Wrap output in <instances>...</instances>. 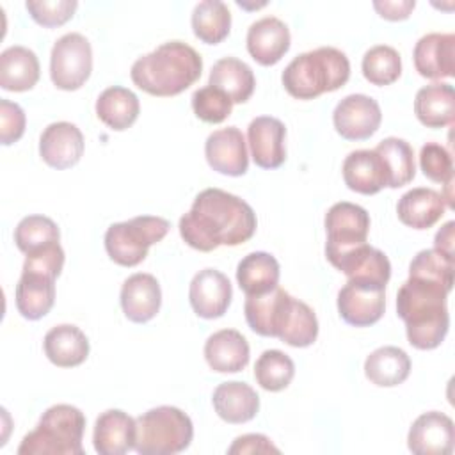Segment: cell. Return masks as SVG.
<instances>
[{
    "mask_svg": "<svg viewBox=\"0 0 455 455\" xmlns=\"http://www.w3.org/2000/svg\"><path fill=\"white\" fill-rule=\"evenodd\" d=\"M37 55L27 46H9L0 53V87L11 92L32 89L39 80Z\"/></svg>",
    "mask_w": 455,
    "mask_h": 455,
    "instance_id": "cell-27",
    "label": "cell"
},
{
    "mask_svg": "<svg viewBox=\"0 0 455 455\" xmlns=\"http://www.w3.org/2000/svg\"><path fill=\"white\" fill-rule=\"evenodd\" d=\"M169 228V220L156 215H139L116 222L105 233L107 254L121 267H135L146 259L153 243L164 240Z\"/></svg>",
    "mask_w": 455,
    "mask_h": 455,
    "instance_id": "cell-7",
    "label": "cell"
},
{
    "mask_svg": "<svg viewBox=\"0 0 455 455\" xmlns=\"http://www.w3.org/2000/svg\"><path fill=\"white\" fill-rule=\"evenodd\" d=\"M291 300L293 297L279 286L263 295H249L243 304L249 327L259 336L279 338Z\"/></svg>",
    "mask_w": 455,
    "mask_h": 455,
    "instance_id": "cell-16",
    "label": "cell"
},
{
    "mask_svg": "<svg viewBox=\"0 0 455 455\" xmlns=\"http://www.w3.org/2000/svg\"><path fill=\"white\" fill-rule=\"evenodd\" d=\"M290 50V28L275 16L254 21L247 30V52L261 66L277 64Z\"/></svg>",
    "mask_w": 455,
    "mask_h": 455,
    "instance_id": "cell-19",
    "label": "cell"
},
{
    "mask_svg": "<svg viewBox=\"0 0 455 455\" xmlns=\"http://www.w3.org/2000/svg\"><path fill=\"white\" fill-rule=\"evenodd\" d=\"M453 272H455L453 254H448L435 247L419 251L409 265V274L441 279L448 284H453Z\"/></svg>",
    "mask_w": 455,
    "mask_h": 455,
    "instance_id": "cell-42",
    "label": "cell"
},
{
    "mask_svg": "<svg viewBox=\"0 0 455 455\" xmlns=\"http://www.w3.org/2000/svg\"><path fill=\"white\" fill-rule=\"evenodd\" d=\"M85 430L84 412L69 403L52 405L43 412L36 428L28 432L20 446V455H82Z\"/></svg>",
    "mask_w": 455,
    "mask_h": 455,
    "instance_id": "cell-5",
    "label": "cell"
},
{
    "mask_svg": "<svg viewBox=\"0 0 455 455\" xmlns=\"http://www.w3.org/2000/svg\"><path fill=\"white\" fill-rule=\"evenodd\" d=\"M64 267V251L59 242L46 243L43 247H37L25 256L23 272H34L43 274L48 277L57 279L60 270Z\"/></svg>",
    "mask_w": 455,
    "mask_h": 455,
    "instance_id": "cell-45",
    "label": "cell"
},
{
    "mask_svg": "<svg viewBox=\"0 0 455 455\" xmlns=\"http://www.w3.org/2000/svg\"><path fill=\"white\" fill-rule=\"evenodd\" d=\"M60 240V231L57 224L44 215L23 217L14 229V243L21 252H30L52 242Z\"/></svg>",
    "mask_w": 455,
    "mask_h": 455,
    "instance_id": "cell-40",
    "label": "cell"
},
{
    "mask_svg": "<svg viewBox=\"0 0 455 455\" xmlns=\"http://www.w3.org/2000/svg\"><path fill=\"white\" fill-rule=\"evenodd\" d=\"M27 117L23 108L9 100H0V142L11 146L18 142L25 132Z\"/></svg>",
    "mask_w": 455,
    "mask_h": 455,
    "instance_id": "cell-46",
    "label": "cell"
},
{
    "mask_svg": "<svg viewBox=\"0 0 455 455\" xmlns=\"http://www.w3.org/2000/svg\"><path fill=\"white\" fill-rule=\"evenodd\" d=\"M162 304V290L155 275L137 272L121 286V307L128 320L146 323L156 316Z\"/></svg>",
    "mask_w": 455,
    "mask_h": 455,
    "instance_id": "cell-20",
    "label": "cell"
},
{
    "mask_svg": "<svg viewBox=\"0 0 455 455\" xmlns=\"http://www.w3.org/2000/svg\"><path fill=\"white\" fill-rule=\"evenodd\" d=\"M192 30L206 44L224 41L231 28V12L220 0H203L192 11Z\"/></svg>",
    "mask_w": 455,
    "mask_h": 455,
    "instance_id": "cell-36",
    "label": "cell"
},
{
    "mask_svg": "<svg viewBox=\"0 0 455 455\" xmlns=\"http://www.w3.org/2000/svg\"><path fill=\"white\" fill-rule=\"evenodd\" d=\"M135 419L121 409H108L96 418L92 443L100 455H123L135 448Z\"/></svg>",
    "mask_w": 455,
    "mask_h": 455,
    "instance_id": "cell-21",
    "label": "cell"
},
{
    "mask_svg": "<svg viewBox=\"0 0 455 455\" xmlns=\"http://www.w3.org/2000/svg\"><path fill=\"white\" fill-rule=\"evenodd\" d=\"M325 256L329 263H332L347 251L366 243L370 231V215L359 204L348 201L336 203L325 213Z\"/></svg>",
    "mask_w": 455,
    "mask_h": 455,
    "instance_id": "cell-9",
    "label": "cell"
},
{
    "mask_svg": "<svg viewBox=\"0 0 455 455\" xmlns=\"http://www.w3.org/2000/svg\"><path fill=\"white\" fill-rule=\"evenodd\" d=\"M210 85L226 92L233 103H245L254 92L256 78L243 60L222 57L212 66Z\"/></svg>",
    "mask_w": 455,
    "mask_h": 455,
    "instance_id": "cell-33",
    "label": "cell"
},
{
    "mask_svg": "<svg viewBox=\"0 0 455 455\" xmlns=\"http://www.w3.org/2000/svg\"><path fill=\"white\" fill-rule=\"evenodd\" d=\"M44 354L59 368H73L82 364L89 355L87 336L71 323H60L52 327L44 334Z\"/></svg>",
    "mask_w": 455,
    "mask_h": 455,
    "instance_id": "cell-26",
    "label": "cell"
},
{
    "mask_svg": "<svg viewBox=\"0 0 455 455\" xmlns=\"http://www.w3.org/2000/svg\"><path fill=\"white\" fill-rule=\"evenodd\" d=\"M350 76L348 57L332 46H320L297 55L283 71V85L297 100H313L332 92Z\"/></svg>",
    "mask_w": 455,
    "mask_h": 455,
    "instance_id": "cell-4",
    "label": "cell"
},
{
    "mask_svg": "<svg viewBox=\"0 0 455 455\" xmlns=\"http://www.w3.org/2000/svg\"><path fill=\"white\" fill-rule=\"evenodd\" d=\"M208 165L226 176H242L249 167V155L243 133L236 126L215 130L204 142Z\"/></svg>",
    "mask_w": 455,
    "mask_h": 455,
    "instance_id": "cell-14",
    "label": "cell"
},
{
    "mask_svg": "<svg viewBox=\"0 0 455 455\" xmlns=\"http://www.w3.org/2000/svg\"><path fill=\"white\" fill-rule=\"evenodd\" d=\"M386 309V284L368 279H348L338 291V313L354 327L377 323Z\"/></svg>",
    "mask_w": 455,
    "mask_h": 455,
    "instance_id": "cell-10",
    "label": "cell"
},
{
    "mask_svg": "<svg viewBox=\"0 0 455 455\" xmlns=\"http://www.w3.org/2000/svg\"><path fill=\"white\" fill-rule=\"evenodd\" d=\"M453 284L441 279L409 274L396 293V313L405 323L407 339L414 348L432 350L443 343L450 327L446 307Z\"/></svg>",
    "mask_w": 455,
    "mask_h": 455,
    "instance_id": "cell-2",
    "label": "cell"
},
{
    "mask_svg": "<svg viewBox=\"0 0 455 455\" xmlns=\"http://www.w3.org/2000/svg\"><path fill=\"white\" fill-rule=\"evenodd\" d=\"M345 185L359 194L371 196L387 187V172L375 149H357L343 162Z\"/></svg>",
    "mask_w": 455,
    "mask_h": 455,
    "instance_id": "cell-23",
    "label": "cell"
},
{
    "mask_svg": "<svg viewBox=\"0 0 455 455\" xmlns=\"http://www.w3.org/2000/svg\"><path fill=\"white\" fill-rule=\"evenodd\" d=\"M139 112L140 103L137 94L121 85H112L105 89L96 100L98 119L117 132L130 128L137 121Z\"/></svg>",
    "mask_w": 455,
    "mask_h": 455,
    "instance_id": "cell-32",
    "label": "cell"
},
{
    "mask_svg": "<svg viewBox=\"0 0 455 455\" xmlns=\"http://www.w3.org/2000/svg\"><path fill=\"white\" fill-rule=\"evenodd\" d=\"M249 343L236 329H220L204 343V359L213 371L236 373L249 363Z\"/></svg>",
    "mask_w": 455,
    "mask_h": 455,
    "instance_id": "cell-22",
    "label": "cell"
},
{
    "mask_svg": "<svg viewBox=\"0 0 455 455\" xmlns=\"http://www.w3.org/2000/svg\"><path fill=\"white\" fill-rule=\"evenodd\" d=\"M453 421L439 411L418 416L407 435V446L416 455H450L453 451Z\"/></svg>",
    "mask_w": 455,
    "mask_h": 455,
    "instance_id": "cell-13",
    "label": "cell"
},
{
    "mask_svg": "<svg viewBox=\"0 0 455 455\" xmlns=\"http://www.w3.org/2000/svg\"><path fill=\"white\" fill-rule=\"evenodd\" d=\"M203 71L201 55L183 41H167L139 57L130 69L132 82L151 96H176L196 84Z\"/></svg>",
    "mask_w": 455,
    "mask_h": 455,
    "instance_id": "cell-3",
    "label": "cell"
},
{
    "mask_svg": "<svg viewBox=\"0 0 455 455\" xmlns=\"http://www.w3.org/2000/svg\"><path fill=\"white\" fill-rule=\"evenodd\" d=\"M316 336L318 320L315 311L306 302L293 297L279 339L290 347L302 348L313 345L316 341Z\"/></svg>",
    "mask_w": 455,
    "mask_h": 455,
    "instance_id": "cell-37",
    "label": "cell"
},
{
    "mask_svg": "<svg viewBox=\"0 0 455 455\" xmlns=\"http://www.w3.org/2000/svg\"><path fill=\"white\" fill-rule=\"evenodd\" d=\"M39 155L53 169H69L84 155V135L68 121L48 124L39 137Z\"/></svg>",
    "mask_w": 455,
    "mask_h": 455,
    "instance_id": "cell-15",
    "label": "cell"
},
{
    "mask_svg": "<svg viewBox=\"0 0 455 455\" xmlns=\"http://www.w3.org/2000/svg\"><path fill=\"white\" fill-rule=\"evenodd\" d=\"M256 224L254 210L242 197L222 188H204L178 228L187 245L210 252L220 245L235 247L251 240Z\"/></svg>",
    "mask_w": 455,
    "mask_h": 455,
    "instance_id": "cell-1",
    "label": "cell"
},
{
    "mask_svg": "<svg viewBox=\"0 0 455 455\" xmlns=\"http://www.w3.org/2000/svg\"><path fill=\"white\" fill-rule=\"evenodd\" d=\"M414 114L427 128H444L455 119V91L450 84L421 87L414 98Z\"/></svg>",
    "mask_w": 455,
    "mask_h": 455,
    "instance_id": "cell-29",
    "label": "cell"
},
{
    "mask_svg": "<svg viewBox=\"0 0 455 455\" xmlns=\"http://www.w3.org/2000/svg\"><path fill=\"white\" fill-rule=\"evenodd\" d=\"M135 451L140 455H172L187 450L194 437L192 419L178 407L160 405L135 419Z\"/></svg>",
    "mask_w": 455,
    "mask_h": 455,
    "instance_id": "cell-6",
    "label": "cell"
},
{
    "mask_svg": "<svg viewBox=\"0 0 455 455\" xmlns=\"http://www.w3.org/2000/svg\"><path fill=\"white\" fill-rule=\"evenodd\" d=\"M231 297L229 279L215 268H203L190 281L188 300L194 313L201 318H220L228 311Z\"/></svg>",
    "mask_w": 455,
    "mask_h": 455,
    "instance_id": "cell-12",
    "label": "cell"
},
{
    "mask_svg": "<svg viewBox=\"0 0 455 455\" xmlns=\"http://www.w3.org/2000/svg\"><path fill=\"white\" fill-rule=\"evenodd\" d=\"M453 226H455V222L453 220H450V222H446L439 231H437V235H435V249H441V251H444V252H448V254H453Z\"/></svg>",
    "mask_w": 455,
    "mask_h": 455,
    "instance_id": "cell-49",
    "label": "cell"
},
{
    "mask_svg": "<svg viewBox=\"0 0 455 455\" xmlns=\"http://www.w3.org/2000/svg\"><path fill=\"white\" fill-rule=\"evenodd\" d=\"M375 11L389 21H398V20H407L412 9L416 7L414 0H377L373 2Z\"/></svg>",
    "mask_w": 455,
    "mask_h": 455,
    "instance_id": "cell-48",
    "label": "cell"
},
{
    "mask_svg": "<svg viewBox=\"0 0 455 455\" xmlns=\"http://www.w3.org/2000/svg\"><path fill=\"white\" fill-rule=\"evenodd\" d=\"M416 71L430 80L450 78L455 75V36L430 32L418 39L414 52Z\"/></svg>",
    "mask_w": 455,
    "mask_h": 455,
    "instance_id": "cell-18",
    "label": "cell"
},
{
    "mask_svg": "<svg viewBox=\"0 0 455 455\" xmlns=\"http://www.w3.org/2000/svg\"><path fill=\"white\" fill-rule=\"evenodd\" d=\"M446 201L441 192L427 187L407 190L398 204L396 213L402 224L414 229H428L444 215Z\"/></svg>",
    "mask_w": 455,
    "mask_h": 455,
    "instance_id": "cell-24",
    "label": "cell"
},
{
    "mask_svg": "<svg viewBox=\"0 0 455 455\" xmlns=\"http://www.w3.org/2000/svg\"><path fill=\"white\" fill-rule=\"evenodd\" d=\"M295 375L291 357L281 350H265L254 364V379L265 391H283Z\"/></svg>",
    "mask_w": 455,
    "mask_h": 455,
    "instance_id": "cell-38",
    "label": "cell"
},
{
    "mask_svg": "<svg viewBox=\"0 0 455 455\" xmlns=\"http://www.w3.org/2000/svg\"><path fill=\"white\" fill-rule=\"evenodd\" d=\"M32 20L43 27H59L73 18L78 2L76 0H28L25 4Z\"/></svg>",
    "mask_w": 455,
    "mask_h": 455,
    "instance_id": "cell-44",
    "label": "cell"
},
{
    "mask_svg": "<svg viewBox=\"0 0 455 455\" xmlns=\"http://www.w3.org/2000/svg\"><path fill=\"white\" fill-rule=\"evenodd\" d=\"M192 108L201 121L217 124L229 117L233 101L226 92L208 84L192 94Z\"/></svg>",
    "mask_w": 455,
    "mask_h": 455,
    "instance_id": "cell-41",
    "label": "cell"
},
{
    "mask_svg": "<svg viewBox=\"0 0 455 455\" xmlns=\"http://www.w3.org/2000/svg\"><path fill=\"white\" fill-rule=\"evenodd\" d=\"M375 151L384 162L389 188H398L412 181L416 176V164L412 146L407 140L387 137L377 144Z\"/></svg>",
    "mask_w": 455,
    "mask_h": 455,
    "instance_id": "cell-35",
    "label": "cell"
},
{
    "mask_svg": "<svg viewBox=\"0 0 455 455\" xmlns=\"http://www.w3.org/2000/svg\"><path fill=\"white\" fill-rule=\"evenodd\" d=\"M286 128L270 116L254 117L247 126V140L254 164L261 169H277L286 160Z\"/></svg>",
    "mask_w": 455,
    "mask_h": 455,
    "instance_id": "cell-17",
    "label": "cell"
},
{
    "mask_svg": "<svg viewBox=\"0 0 455 455\" xmlns=\"http://www.w3.org/2000/svg\"><path fill=\"white\" fill-rule=\"evenodd\" d=\"M212 402L219 418L233 425L251 421L259 411L258 393L240 380L219 384L213 391Z\"/></svg>",
    "mask_w": 455,
    "mask_h": 455,
    "instance_id": "cell-25",
    "label": "cell"
},
{
    "mask_svg": "<svg viewBox=\"0 0 455 455\" xmlns=\"http://www.w3.org/2000/svg\"><path fill=\"white\" fill-rule=\"evenodd\" d=\"M361 69L370 84L389 85L402 75V59L393 46L377 44L363 55Z\"/></svg>",
    "mask_w": 455,
    "mask_h": 455,
    "instance_id": "cell-39",
    "label": "cell"
},
{
    "mask_svg": "<svg viewBox=\"0 0 455 455\" xmlns=\"http://www.w3.org/2000/svg\"><path fill=\"white\" fill-rule=\"evenodd\" d=\"M92 71V48L85 36L69 32L60 36L50 53V76L57 89H80Z\"/></svg>",
    "mask_w": 455,
    "mask_h": 455,
    "instance_id": "cell-8",
    "label": "cell"
},
{
    "mask_svg": "<svg viewBox=\"0 0 455 455\" xmlns=\"http://www.w3.org/2000/svg\"><path fill=\"white\" fill-rule=\"evenodd\" d=\"M331 265L343 272L348 279H368L387 284L391 277V263L387 256L368 243H361L347 251Z\"/></svg>",
    "mask_w": 455,
    "mask_h": 455,
    "instance_id": "cell-28",
    "label": "cell"
},
{
    "mask_svg": "<svg viewBox=\"0 0 455 455\" xmlns=\"http://www.w3.org/2000/svg\"><path fill=\"white\" fill-rule=\"evenodd\" d=\"M419 167L430 181L443 183V185L453 183L451 155L444 146H441L437 142H427L421 148Z\"/></svg>",
    "mask_w": 455,
    "mask_h": 455,
    "instance_id": "cell-43",
    "label": "cell"
},
{
    "mask_svg": "<svg viewBox=\"0 0 455 455\" xmlns=\"http://www.w3.org/2000/svg\"><path fill=\"white\" fill-rule=\"evenodd\" d=\"M411 373V359L405 350L398 347H380L373 350L364 361L366 379L380 387H393L402 384Z\"/></svg>",
    "mask_w": 455,
    "mask_h": 455,
    "instance_id": "cell-34",
    "label": "cell"
},
{
    "mask_svg": "<svg viewBox=\"0 0 455 455\" xmlns=\"http://www.w3.org/2000/svg\"><path fill=\"white\" fill-rule=\"evenodd\" d=\"M279 453V448L270 443V439L263 434H245L235 439V443L228 448V453Z\"/></svg>",
    "mask_w": 455,
    "mask_h": 455,
    "instance_id": "cell-47",
    "label": "cell"
},
{
    "mask_svg": "<svg viewBox=\"0 0 455 455\" xmlns=\"http://www.w3.org/2000/svg\"><path fill=\"white\" fill-rule=\"evenodd\" d=\"M382 112L371 96L348 94L332 112L336 132L347 140H366L380 126Z\"/></svg>",
    "mask_w": 455,
    "mask_h": 455,
    "instance_id": "cell-11",
    "label": "cell"
},
{
    "mask_svg": "<svg viewBox=\"0 0 455 455\" xmlns=\"http://www.w3.org/2000/svg\"><path fill=\"white\" fill-rule=\"evenodd\" d=\"M55 302V279L34 274L21 272V277L16 284V307L18 313L27 320H39Z\"/></svg>",
    "mask_w": 455,
    "mask_h": 455,
    "instance_id": "cell-30",
    "label": "cell"
},
{
    "mask_svg": "<svg viewBox=\"0 0 455 455\" xmlns=\"http://www.w3.org/2000/svg\"><path fill=\"white\" fill-rule=\"evenodd\" d=\"M279 263L263 251L243 256L236 267V281L240 290L249 295H263L279 284Z\"/></svg>",
    "mask_w": 455,
    "mask_h": 455,
    "instance_id": "cell-31",
    "label": "cell"
}]
</instances>
